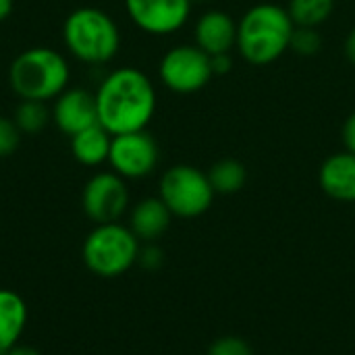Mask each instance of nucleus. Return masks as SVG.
Here are the masks:
<instances>
[{"label": "nucleus", "mask_w": 355, "mask_h": 355, "mask_svg": "<svg viewBox=\"0 0 355 355\" xmlns=\"http://www.w3.org/2000/svg\"><path fill=\"white\" fill-rule=\"evenodd\" d=\"M94 96L98 123L110 135L141 131L156 112V87L135 67H121L108 73Z\"/></svg>", "instance_id": "nucleus-1"}, {"label": "nucleus", "mask_w": 355, "mask_h": 355, "mask_svg": "<svg viewBox=\"0 0 355 355\" xmlns=\"http://www.w3.org/2000/svg\"><path fill=\"white\" fill-rule=\"evenodd\" d=\"M295 23L285 6L260 2L243 12L237 23V50L245 62L266 67L279 60L291 44Z\"/></svg>", "instance_id": "nucleus-2"}, {"label": "nucleus", "mask_w": 355, "mask_h": 355, "mask_svg": "<svg viewBox=\"0 0 355 355\" xmlns=\"http://www.w3.org/2000/svg\"><path fill=\"white\" fill-rule=\"evenodd\" d=\"M69 79L67 58L58 50L44 46L23 50L8 69L10 89L21 100H54L69 87Z\"/></svg>", "instance_id": "nucleus-3"}, {"label": "nucleus", "mask_w": 355, "mask_h": 355, "mask_svg": "<svg viewBox=\"0 0 355 355\" xmlns=\"http://www.w3.org/2000/svg\"><path fill=\"white\" fill-rule=\"evenodd\" d=\"M62 40L67 50L85 64H106L121 48V33L114 19L96 8H75L62 25Z\"/></svg>", "instance_id": "nucleus-4"}, {"label": "nucleus", "mask_w": 355, "mask_h": 355, "mask_svg": "<svg viewBox=\"0 0 355 355\" xmlns=\"http://www.w3.org/2000/svg\"><path fill=\"white\" fill-rule=\"evenodd\" d=\"M139 239L121 223L96 225L83 241L81 258L94 275L114 279L137 264Z\"/></svg>", "instance_id": "nucleus-5"}, {"label": "nucleus", "mask_w": 355, "mask_h": 355, "mask_svg": "<svg viewBox=\"0 0 355 355\" xmlns=\"http://www.w3.org/2000/svg\"><path fill=\"white\" fill-rule=\"evenodd\" d=\"M214 189L208 173L191 164H175L164 171L158 185V198L177 218H198L214 202Z\"/></svg>", "instance_id": "nucleus-6"}, {"label": "nucleus", "mask_w": 355, "mask_h": 355, "mask_svg": "<svg viewBox=\"0 0 355 355\" xmlns=\"http://www.w3.org/2000/svg\"><path fill=\"white\" fill-rule=\"evenodd\" d=\"M158 77L175 94H196L210 83L214 73L210 56L204 50L196 44H179L160 58Z\"/></svg>", "instance_id": "nucleus-7"}, {"label": "nucleus", "mask_w": 355, "mask_h": 355, "mask_svg": "<svg viewBox=\"0 0 355 355\" xmlns=\"http://www.w3.org/2000/svg\"><path fill=\"white\" fill-rule=\"evenodd\" d=\"M160 160L156 139L148 129L112 135L108 164L123 179H144L154 173Z\"/></svg>", "instance_id": "nucleus-8"}, {"label": "nucleus", "mask_w": 355, "mask_h": 355, "mask_svg": "<svg viewBox=\"0 0 355 355\" xmlns=\"http://www.w3.org/2000/svg\"><path fill=\"white\" fill-rule=\"evenodd\" d=\"M81 206L96 225L119 223L129 208V187L114 171L96 173L83 187Z\"/></svg>", "instance_id": "nucleus-9"}, {"label": "nucleus", "mask_w": 355, "mask_h": 355, "mask_svg": "<svg viewBox=\"0 0 355 355\" xmlns=\"http://www.w3.org/2000/svg\"><path fill=\"white\" fill-rule=\"evenodd\" d=\"M191 0H125L129 19L150 35H168L179 31L189 15Z\"/></svg>", "instance_id": "nucleus-10"}, {"label": "nucleus", "mask_w": 355, "mask_h": 355, "mask_svg": "<svg viewBox=\"0 0 355 355\" xmlns=\"http://www.w3.org/2000/svg\"><path fill=\"white\" fill-rule=\"evenodd\" d=\"M52 121L60 133L73 137L79 131L98 123L96 96L81 87H67L58 98H54Z\"/></svg>", "instance_id": "nucleus-11"}, {"label": "nucleus", "mask_w": 355, "mask_h": 355, "mask_svg": "<svg viewBox=\"0 0 355 355\" xmlns=\"http://www.w3.org/2000/svg\"><path fill=\"white\" fill-rule=\"evenodd\" d=\"M196 46L204 50L208 56L214 54H227L237 44V21L218 8L206 10L200 15L193 27Z\"/></svg>", "instance_id": "nucleus-12"}, {"label": "nucleus", "mask_w": 355, "mask_h": 355, "mask_svg": "<svg viewBox=\"0 0 355 355\" xmlns=\"http://www.w3.org/2000/svg\"><path fill=\"white\" fill-rule=\"evenodd\" d=\"M322 191L337 202H355V154L343 150L329 156L318 173Z\"/></svg>", "instance_id": "nucleus-13"}, {"label": "nucleus", "mask_w": 355, "mask_h": 355, "mask_svg": "<svg viewBox=\"0 0 355 355\" xmlns=\"http://www.w3.org/2000/svg\"><path fill=\"white\" fill-rule=\"evenodd\" d=\"M173 214L160 198H144L139 200L129 216V229L139 241H156L171 227Z\"/></svg>", "instance_id": "nucleus-14"}, {"label": "nucleus", "mask_w": 355, "mask_h": 355, "mask_svg": "<svg viewBox=\"0 0 355 355\" xmlns=\"http://www.w3.org/2000/svg\"><path fill=\"white\" fill-rule=\"evenodd\" d=\"M27 304L10 289H0V355L12 349L27 327Z\"/></svg>", "instance_id": "nucleus-15"}, {"label": "nucleus", "mask_w": 355, "mask_h": 355, "mask_svg": "<svg viewBox=\"0 0 355 355\" xmlns=\"http://www.w3.org/2000/svg\"><path fill=\"white\" fill-rule=\"evenodd\" d=\"M110 141H112V135L100 123H96L71 137L73 158L85 166H100L108 162Z\"/></svg>", "instance_id": "nucleus-16"}, {"label": "nucleus", "mask_w": 355, "mask_h": 355, "mask_svg": "<svg viewBox=\"0 0 355 355\" xmlns=\"http://www.w3.org/2000/svg\"><path fill=\"white\" fill-rule=\"evenodd\" d=\"M208 179H210V185H212L214 193L233 196V193L243 189V185L248 181V171L239 160L223 158V160H218V162H214L210 166Z\"/></svg>", "instance_id": "nucleus-17"}, {"label": "nucleus", "mask_w": 355, "mask_h": 355, "mask_svg": "<svg viewBox=\"0 0 355 355\" xmlns=\"http://www.w3.org/2000/svg\"><path fill=\"white\" fill-rule=\"evenodd\" d=\"M295 27H320L335 10V0H289L285 6Z\"/></svg>", "instance_id": "nucleus-18"}, {"label": "nucleus", "mask_w": 355, "mask_h": 355, "mask_svg": "<svg viewBox=\"0 0 355 355\" xmlns=\"http://www.w3.org/2000/svg\"><path fill=\"white\" fill-rule=\"evenodd\" d=\"M15 125L23 135H37L42 133L48 123L52 121V110L46 106V102L40 100H21L15 108L12 116Z\"/></svg>", "instance_id": "nucleus-19"}, {"label": "nucleus", "mask_w": 355, "mask_h": 355, "mask_svg": "<svg viewBox=\"0 0 355 355\" xmlns=\"http://www.w3.org/2000/svg\"><path fill=\"white\" fill-rule=\"evenodd\" d=\"M322 48V35L318 33V27H295L291 35L289 50H293L300 56H314Z\"/></svg>", "instance_id": "nucleus-20"}, {"label": "nucleus", "mask_w": 355, "mask_h": 355, "mask_svg": "<svg viewBox=\"0 0 355 355\" xmlns=\"http://www.w3.org/2000/svg\"><path fill=\"white\" fill-rule=\"evenodd\" d=\"M208 355H254V352L245 339L235 337V335H227V337L216 339L208 347Z\"/></svg>", "instance_id": "nucleus-21"}, {"label": "nucleus", "mask_w": 355, "mask_h": 355, "mask_svg": "<svg viewBox=\"0 0 355 355\" xmlns=\"http://www.w3.org/2000/svg\"><path fill=\"white\" fill-rule=\"evenodd\" d=\"M21 135L23 133L19 131V127L15 125L12 119L0 116V158L15 154V150L19 148Z\"/></svg>", "instance_id": "nucleus-22"}, {"label": "nucleus", "mask_w": 355, "mask_h": 355, "mask_svg": "<svg viewBox=\"0 0 355 355\" xmlns=\"http://www.w3.org/2000/svg\"><path fill=\"white\" fill-rule=\"evenodd\" d=\"M137 262H139L146 270H156V268H160L162 262H164V252H162L158 245L148 243L146 248H139Z\"/></svg>", "instance_id": "nucleus-23"}, {"label": "nucleus", "mask_w": 355, "mask_h": 355, "mask_svg": "<svg viewBox=\"0 0 355 355\" xmlns=\"http://www.w3.org/2000/svg\"><path fill=\"white\" fill-rule=\"evenodd\" d=\"M341 139L347 152L355 154V110L345 119L343 123V131H341Z\"/></svg>", "instance_id": "nucleus-24"}, {"label": "nucleus", "mask_w": 355, "mask_h": 355, "mask_svg": "<svg viewBox=\"0 0 355 355\" xmlns=\"http://www.w3.org/2000/svg\"><path fill=\"white\" fill-rule=\"evenodd\" d=\"M210 62H212V73L214 75H227L233 67V60H231V54H214L210 56Z\"/></svg>", "instance_id": "nucleus-25"}, {"label": "nucleus", "mask_w": 355, "mask_h": 355, "mask_svg": "<svg viewBox=\"0 0 355 355\" xmlns=\"http://www.w3.org/2000/svg\"><path fill=\"white\" fill-rule=\"evenodd\" d=\"M345 58L355 67V27L345 37Z\"/></svg>", "instance_id": "nucleus-26"}, {"label": "nucleus", "mask_w": 355, "mask_h": 355, "mask_svg": "<svg viewBox=\"0 0 355 355\" xmlns=\"http://www.w3.org/2000/svg\"><path fill=\"white\" fill-rule=\"evenodd\" d=\"M4 355H42L37 349L27 347V345H15L12 349H8Z\"/></svg>", "instance_id": "nucleus-27"}, {"label": "nucleus", "mask_w": 355, "mask_h": 355, "mask_svg": "<svg viewBox=\"0 0 355 355\" xmlns=\"http://www.w3.org/2000/svg\"><path fill=\"white\" fill-rule=\"evenodd\" d=\"M12 6H15V0H0V23L10 17Z\"/></svg>", "instance_id": "nucleus-28"}, {"label": "nucleus", "mask_w": 355, "mask_h": 355, "mask_svg": "<svg viewBox=\"0 0 355 355\" xmlns=\"http://www.w3.org/2000/svg\"><path fill=\"white\" fill-rule=\"evenodd\" d=\"M191 2H208V0H191Z\"/></svg>", "instance_id": "nucleus-29"}]
</instances>
